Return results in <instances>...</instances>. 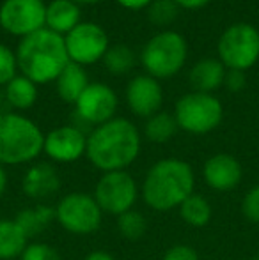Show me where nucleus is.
Returning a JSON list of instances; mask_svg holds the SVG:
<instances>
[{
	"instance_id": "f257e3e1",
	"label": "nucleus",
	"mask_w": 259,
	"mask_h": 260,
	"mask_svg": "<svg viewBox=\"0 0 259 260\" xmlns=\"http://www.w3.org/2000/svg\"><path fill=\"white\" fill-rule=\"evenodd\" d=\"M140 152V133L133 122L114 117L96 126L87 137L85 156L94 168L105 172L126 170Z\"/></svg>"
},
{
	"instance_id": "f03ea898",
	"label": "nucleus",
	"mask_w": 259,
	"mask_h": 260,
	"mask_svg": "<svg viewBox=\"0 0 259 260\" xmlns=\"http://www.w3.org/2000/svg\"><path fill=\"white\" fill-rule=\"evenodd\" d=\"M194 168L180 157H163L151 165L142 181V199L153 211L178 209L194 193Z\"/></svg>"
},
{
	"instance_id": "7ed1b4c3",
	"label": "nucleus",
	"mask_w": 259,
	"mask_h": 260,
	"mask_svg": "<svg viewBox=\"0 0 259 260\" xmlns=\"http://www.w3.org/2000/svg\"><path fill=\"white\" fill-rule=\"evenodd\" d=\"M69 62L64 38L50 28L25 36L16 50L18 68L34 83L55 82Z\"/></svg>"
},
{
	"instance_id": "20e7f679",
	"label": "nucleus",
	"mask_w": 259,
	"mask_h": 260,
	"mask_svg": "<svg viewBox=\"0 0 259 260\" xmlns=\"http://www.w3.org/2000/svg\"><path fill=\"white\" fill-rule=\"evenodd\" d=\"M45 135L34 120L18 113L0 115V165H25L43 152Z\"/></svg>"
},
{
	"instance_id": "39448f33",
	"label": "nucleus",
	"mask_w": 259,
	"mask_h": 260,
	"mask_svg": "<svg viewBox=\"0 0 259 260\" xmlns=\"http://www.w3.org/2000/svg\"><path fill=\"white\" fill-rule=\"evenodd\" d=\"M187 60V41L174 30H163L153 36L142 50V64L149 76L170 78L181 71Z\"/></svg>"
},
{
	"instance_id": "423d86ee",
	"label": "nucleus",
	"mask_w": 259,
	"mask_h": 260,
	"mask_svg": "<svg viewBox=\"0 0 259 260\" xmlns=\"http://www.w3.org/2000/svg\"><path fill=\"white\" fill-rule=\"evenodd\" d=\"M224 117L222 103L206 92H192L180 98L174 108V119L180 129L190 135H208L217 129Z\"/></svg>"
},
{
	"instance_id": "0eeeda50",
	"label": "nucleus",
	"mask_w": 259,
	"mask_h": 260,
	"mask_svg": "<svg viewBox=\"0 0 259 260\" xmlns=\"http://www.w3.org/2000/svg\"><path fill=\"white\" fill-rule=\"evenodd\" d=\"M103 211L93 195L87 193H68L55 206V221L66 232L75 236H89L101 226Z\"/></svg>"
},
{
	"instance_id": "6e6552de",
	"label": "nucleus",
	"mask_w": 259,
	"mask_h": 260,
	"mask_svg": "<svg viewBox=\"0 0 259 260\" xmlns=\"http://www.w3.org/2000/svg\"><path fill=\"white\" fill-rule=\"evenodd\" d=\"M220 62L229 69L245 73L259 58V32L249 23H235L218 39Z\"/></svg>"
},
{
	"instance_id": "1a4fd4ad",
	"label": "nucleus",
	"mask_w": 259,
	"mask_h": 260,
	"mask_svg": "<svg viewBox=\"0 0 259 260\" xmlns=\"http://www.w3.org/2000/svg\"><path fill=\"white\" fill-rule=\"evenodd\" d=\"M93 197L103 212L119 216L133 209L138 199V186L126 170L105 172L94 186Z\"/></svg>"
},
{
	"instance_id": "9d476101",
	"label": "nucleus",
	"mask_w": 259,
	"mask_h": 260,
	"mask_svg": "<svg viewBox=\"0 0 259 260\" xmlns=\"http://www.w3.org/2000/svg\"><path fill=\"white\" fill-rule=\"evenodd\" d=\"M64 43L69 60L78 66L94 64L105 57L108 50L107 32L93 21L78 23L69 34H66Z\"/></svg>"
},
{
	"instance_id": "9b49d317",
	"label": "nucleus",
	"mask_w": 259,
	"mask_h": 260,
	"mask_svg": "<svg viewBox=\"0 0 259 260\" xmlns=\"http://www.w3.org/2000/svg\"><path fill=\"white\" fill-rule=\"evenodd\" d=\"M43 0H6L0 7V25L13 36H31L45 28Z\"/></svg>"
},
{
	"instance_id": "f8f14e48",
	"label": "nucleus",
	"mask_w": 259,
	"mask_h": 260,
	"mask_svg": "<svg viewBox=\"0 0 259 260\" xmlns=\"http://www.w3.org/2000/svg\"><path fill=\"white\" fill-rule=\"evenodd\" d=\"M76 113L85 122L100 126L114 119L118 108V96L108 85L103 83H89L82 96L76 101Z\"/></svg>"
},
{
	"instance_id": "ddd939ff",
	"label": "nucleus",
	"mask_w": 259,
	"mask_h": 260,
	"mask_svg": "<svg viewBox=\"0 0 259 260\" xmlns=\"http://www.w3.org/2000/svg\"><path fill=\"white\" fill-rule=\"evenodd\" d=\"M87 137L75 126H61L45 137L43 152L55 163H73L85 154Z\"/></svg>"
},
{
	"instance_id": "4468645a",
	"label": "nucleus",
	"mask_w": 259,
	"mask_h": 260,
	"mask_svg": "<svg viewBox=\"0 0 259 260\" xmlns=\"http://www.w3.org/2000/svg\"><path fill=\"white\" fill-rule=\"evenodd\" d=\"M203 177L208 188H211L213 191L227 193L240 186L243 179V168L235 156L218 152L204 161Z\"/></svg>"
},
{
	"instance_id": "2eb2a0df",
	"label": "nucleus",
	"mask_w": 259,
	"mask_h": 260,
	"mask_svg": "<svg viewBox=\"0 0 259 260\" xmlns=\"http://www.w3.org/2000/svg\"><path fill=\"white\" fill-rule=\"evenodd\" d=\"M163 101L162 85L158 80L149 75H138L126 87V103L130 110L138 117L149 119L158 113Z\"/></svg>"
},
{
	"instance_id": "dca6fc26",
	"label": "nucleus",
	"mask_w": 259,
	"mask_h": 260,
	"mask_svg": "<svg viewBox=\"0 0 259 260\" xmlns=\"http://www.w3.org/2000/svg\"><path fill=\"white\" fill-rule=\"evenodd\" d=\"M25 197L32 200H48L61 189V177L50 163H36L25 172L21 179Z\"/></svg>"
},
{
	"instance_id": "f3484780",
	"label": "nucleus",
	"mask_w": 259,
	"mask_h": 260,
	"mask_svg": "<svg viewBox=\"0 0 259 260\" xmlns=\"http://www.w3.org/2000/svg\"><path fill=\"white\" fill-rule=\"evenodd\" d=\"M78 23L80 9L73 0H53L46 6L45 25L55 34H69Z\"/></svg>"
},
{
	"instance_id": "a211bd4d",
	"label": "nucleus",
	"mask_w": 259,
	"mask_h": 260,
	"mask_svg": "<svg viewBox=\"0 0 259 260\" xmlns=\"http://www.w3.org/2000/svg\"><path fill=\"white\" fill-rule=\"evenodd\" d=\"M225 78V66L215 58H204L199 60L190 71V83L195 92H206L218 89L224 85Z\"/></svg>"
},
{
	"instance_id": "6ab92c4d",
	"label": "nucleus",
	"mask_w": 259,
	"mask_h": 260,
	"mask_svg": "<svg viewBox=\"0 0 259 260\" xmlns=\"http://www.w3.org/2000/svg\"><path fill=\"white\" fill-rule=\"evenodd\" d=\"M55 83L57 94L61 96V100L66 103H76L89 85V78H87V73L83 71L82 66L69 62L64 68V71L59 75V78L55 80Z\"/></svg>"
},
{
	"instance_id": "aec40b11",
	"label": "nucleus",
	"mask_w": 259,
	"mask_h": 260,
	"mask_svg": "<svg viewBox=\"0 0 259 260\" xmlns=\"http://www.w3.org/2000/svg\"><path fill=\"white\" fill-rule=\"evenodd\" d=\"M14 221L20 225L25 236L31 239V237L39 236L43 230H46L52 225V221H55V209L45 206V204H38V206L27 207L18 212Z\"/></svg>"
},
{
	"instance_id": "412c9836",
	"label": "nucleus",
	"mask_w": 259,
	"mask_h": 260,
	"mask_svg": "<svg viewBox=\"0 0 259 260\" xmlns=\"http://www.w3.org/2000/svg\"><path fill=\"white\" fill-rule=\"evenodd\" d=\"M28 244V237L14 219H0V260L20 258Z\"/></svg>"
},
{
	"instance_id": "4be33fe9",
	"label": "nucleus",
	"mask_w": 259,
	"mask_h": 260,
	"mask_svg": "<svg viewBox=\"0 0 259 260\" xmlns=\"http://www.w3.org/2000/svg\"><path fill=\"white\" fill-rule=\"evenodd\" d=\"M180 218L183 219L187 225L194 226V229H200V226H206L211 221V214H213V209L211 204L206 197L199 195V193H192L180 207Z\"/></svg>"
},
{
	"instance_id": "5701e85b",
	"label": "nucleus",
	"mask_w": 259,
	"mask_h": 260,
	"mask_svg": "<svg viewBox=\"0 0 259 260\" xmlns=\"http://www.w3.org/2000/svg\"><path fill=\"white\" fill-rule=\"evenodd\" d=\"M6 98L11 106L18 110H27L34 106L38 100V89L36 83L31 82L28 78L21 76H14L9 83L6 85Z\"/></svg>"
},
{
	"instance_id": "b1692460",
	"label": "nucleus",
	"mask_w": 259,
	"mask_h": 260,
	"mask_svg": "<svg viewBox=\"0 0 259 260\" xmlns=\"http://www.w3.org/2000/svg\"><path fill=\"white\" fill-rule=\"evenodd\" d=\"M180 129L176 124L174 115L165 112H158L155 115H151L146 122L144 133L146 138L153 144H165L170 138L176 135V131Z\"/></svg>"
},
{
	"instance_id": "393cba45",
	"label": "nucleus",
	"mask_w": 259,
	"mask_h": 260,
	"mask_svg": "<svg viewBox=\"0 0 259 260\" xmlns=\"http://www.w3.org/2000/svg\"><path fill=\"white\" fill-rule=\"evenodd\" d=\"M118 230L125 239L137 241V239H140L146 234V230H148V221H146L142 212L135 211V209H130V211L118 216Z\"/></svg>"
},
{
	"instance_id": "a878e982",
	"label": "nucleus",
	"mask_w": 259,
	"mask_h": 260,
	"mask_svg": "<svg viewBox=\"0 0 259 260\" xmlns=\"http://www.w3.org/2000/svg\"><path fill=\"white\" fill-rule=\"evenodd\" d=\"M103 60H105L107 69L112 75H125V73H128L135 64L133 52H131V48H128V46H125V45H116V46H112V48H108Z\"/></svg>"
},
{
	"instance_id": "bb28decb",
	"label": "nucleus",
	"mask_w": 259,
	"mask_h": 260,
	"mask_svg": "<svg viewBox=\"0 0 259 260\" xmlns=\"http://www.w3.org/2000/svg\"><path fill=\"white\" fill-rule=\"evenodd\" d=\"M149 20L151 23L165 27V25L172 23L178 16V4L174 0H153L149 4Z\"/></svg>"
},
{
	"instance_id": "cd10ccee",
	"label": "nucleus",
	"mask_w": 259,
	"mask_h": 260,
	"mask_svg": "<svg viewBox=\"0 0 259 260\" xmlns=\"http://www.w3.org/2000/svg\"><path fill=\"white\" fill-rule=\"evenodd\" d=\"M20 260H61L59 251L46 243H28Z\"/></svg>"
},
{
	"instance_id": "c85d7f7f",
	"label": "nucleus",
	"mask_w": 259,
	"mask_h": 260,
	"mask_svg": "<svg viewBox=\"0 0 259 260\" xmlns=\"http://www.w3.org/2000/svg\"><path fill=\"white\" fill-rule=\"evenodd\" d=\"M16 55L0 45V85H7L16 76Z\"/></svg>"
},
{
	"instance_id": "c756f323",
	"label": "nucleus",
	"mask_w": 259,
	"mask_h": 260,
	"mask_svg": "<svg viewBox=\"0 0 259 260\" xmlns=\"http://www.w3.org/2000/svg\"><path fill=\"white\" fill-rule=\"evenodd\" d=\"M242 214L245 216L247 221L259 225V184L252 186V188L243 195Z\"/></svg>"
},
{
	"instance_id": "7c9ffc66",
	"label": "nucleus",
	"mask_w": 259,
	"mask_h": 260,
	"mask_svg": "<svg viewBox=\"0 0 259 260\" xmlns=\"http://www.w3.org/2000/svg\"><path fill=\"white\" fill-rule=\"evenodd\" d=\"M162 260H200L197 250L188 244H174L165 251Z\"/></svg>"
},
{
	"instance_id": "2f4dec72",
	"label": "nucleus",
	"mask_w": 259,
	"mask_h": 260,
	"mask_svg": "<svg viewBox=\"0 0 259 260\" xmlns=\"http://www.w3.org/2000/svg\"><path fill=\"white\" fill-rule=\"evenodd\" d=\"M224 85L227 87L231 92H238L245 87V73L236 71V69H229V73H225Z\"/></svg>"
},
{
	"instance_id": "473e14b6",
	"label": "nucleus",
	"mask_w": 259,
	"mask_h": 260,
	"mask_svg": "<svg viewBox=\"0 0 259 260\" xmlns=\"http://www.w3.org/2000/svg\"><path fill=\"white\" fill-rule=\"evenodd\" d=\"M119 6L126 7V9L131 11H138V9H144V7H149V4L153 0H118Z\"/></svg>"
},
{
	"instance_id": "72a5a7b5",
	"label": "nucleus",
	"mask_w": 259,
	"mask_h": 260,
	"mask_svg": "<svg viewBox=\"0 0 259 260\" xmlns=\"http://www.w3.org/2000/svg\"><path fill=\"white\" fill-rule=\"evenodd\" d=\"M178 7H185V9H200L206 6L210 0H174Z\"/></svg>"
},
{
	"instance_id": "f704fd0d",
	"label": "nucleus",
	"mask_w": 259,
	"mask_h": 260,
	"mask_svg": "<svg viewBox=\"0 0 259 260\" xmlns=\"http://www.w3.org/2000/svg\"><path fill=\"white\" fill-rule=\"evenodd\" d=\"M83 260H116V257L105 250H94V251H91Z\"/></svg>"
},
{
	"instance_id": "c9c22d12",
	"label": "nucleus",
	"mask_w": 259,
	"mask_h": 260,
	"mask_svg": "<svg viewBox=\"0 0 259 260\" xmlns=\"http://www.w3.org/2000/svg\"><path fill=\"white\" fill-rule=\"evenodd\" d=\"M6 189H7V174H6L4 165H0V199H2V195L6 193Z\"/></svg>"
},
{
	"instance_id": "e433bc0d",
	"label": "nucleus",
	"mask_w": 259,
	"mask_h": 260,
	"mask_svg": "<svg viewBox=\"0 0 259 260\" xmlns=\"http://www.w3.org/2000/svg\"><path fill=\"white\" fill-rule=\"evenodd\" d=\"M75 4H96V2H101V0H73Z\"/></svg>"
}]
</instances>
